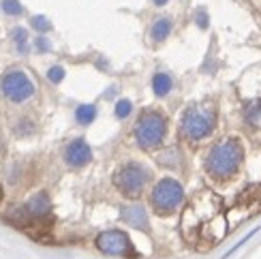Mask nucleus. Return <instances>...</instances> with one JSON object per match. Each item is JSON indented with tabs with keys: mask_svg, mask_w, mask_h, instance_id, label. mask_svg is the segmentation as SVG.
Listing matches in <instances>:
<instances>
[{
	"mask_svg": "<svg viewBox=\"0 0 261 259\" xmlns=\"http://www.w3.org/2000/svg\"><path fill=\"white\" fill-rule=\"evenodd\" d=\"M259 229H261V227H255V229H251V231H248V234H246V236H244V238H242V240H240V242H238V244H236V246H231V249H229V251H227V253H225V255H223V259H227V257H231V255H233V253H236V251H238V249H240V246H244V244H246V242H248V240H251V238H253V236H255V234H257V231H259Z\"/></svg>",
	"mask_w": 261,
	"mask_h": 259,
	"instance_id": "6ab92c4d",
	"label": "nucleus"
},
{
	"mask_svg": "<svg viewBox=\"0 0 261 259\" xmlns=\"http://www.w3.org/2000/svg\"><path fill=\"white\" fill-rule=\"evenodd\" d=\"M148 182V171L139 163H126L114 174V185L124 197L135 199L144 193V187Z\"/></svg>",
	"mask_w": 261,
	"mask_h": 259,
	"instance_id": "39448f33",
	"label": "nucleus"
},
{
	"mask_svg": "<svg viewBox=\"0 0 261 259\" xmlns=\"http://www.w3.org/2000/svg\"><path fill=\"white\" fill-rule=\"evenodd\" d=\"M30 26H32V30H37L39 35H45V32L51 30V21L45 15H32L30 17Z\"/></svg>",
	"mask_w": 261,
	"mask_h": 259,
	"instance_id": "2eb2a0df",
	"label": "nucleus"
},
{
	"mask_svg": "<svg viewBox=\"0 0 261 259\" xmlns=\"http://www.w3.org/2000/svg\"><path fill=\"white\" fill-rule=\"evenodd\" d=\"M11 41L17 45V51L19 54H26L28 51V32H26V28L15 26L13 30H11Z\"/></svg>",
	"mask_w": 261,
	"mask_h": 259,
	"instance_id": "4468645a",
	"label": "nucleus"
},
{
	"mask_svg": "<svg viewBox=\"0 0 261 259\" xmlns=\"http://www.w3.org/2000/svg\"><path fill=\"white\" fill-rule=\"evenodd\" d=\"M167 135V118L161 112L148 110L139 116L137 126H135V142L139 148L152 150L163 144V139Z\"/></svg>",
	"mask_w": 261,
	"mask_h": 259,
	"instance_id": "f03ea898",
	"label": "nucleus"
},
{
	"mask_svg": "<svg viewBox=\"0 0 261 259\" xmlns=\"http://www.w3.org/2000/svg\"><path fill=\"white\" fill-rule=\"evenodd\" d=\"M130 112H133V103H130L128 99H120V101L116 103L114 114H116L118 120H124V118H128V116H130Z\"/></svg>",
	"mask_w": 261,
	"mask_h": 259,
	"instance_id": "dca6fc26",
	"label": "nucleus"
},
{
	"mask_svg": "<svg viewBox=\"0 0 261 259\" xmlns=\"http://www.w3.org/2000/svg\"><path fill=\"white\" fill-rule=\"evenodd\" d=\"M64 75H67V73H64V69L60 67V64H54V67L47 69V80L51 84H60L64 80Z\"/></svg>",
	"mask_w": 261,
	"mask_h": 259,
	"instance_id": "a211bd4d",
	"label": "nucleus"
},
{
	"mask_svg": "<svg viewBox=\"0 0 261 259\" xmlns=\"http://www.w3.org/2000/svg\"><path fill=\"white\" fill-rule=\"evenodd\" d=\"M169 3V0H152V5H154V7H165Z\"/></svg>",
	"mask_w": 261,
	"mask_h": 259,
	"instance_id": "4be33fe9",
	"label": "nucleus"
},
{
	"mask_svg": "<svg viewBox=\"0 0 261 259\" xmlns=\"http://www.w3.org/2000/svg\"><path fill=\"white\" fill-rule=\"evenodd\" d=\"M0 201H3V187H0Z\"/></svg>",
	"mask_w": 261,
	"mask_h": 259,
	"instance_id": "5701e85b",
	"label": "nucleus"
},
{
	"mask_svg": "<svg viewBox=\"0 0 261 259\" xmlns=\"http://www.w3.org/2000/svg\"><path fill=\"white\" fill-rule=\"evenodd\" d=\"M35 49L37 51H43V54H45V51H49L51 49V43H49V39H45V37H37L35 39Z\"/></svg>",
	"mask_w": 261,
	"mask_h": 259,
	"instance_id": "412c9836",
	"label": "nucleus"
},
{
	"mask_svg": "<svg viewBox=\"0 0 261 259\" xmlns=\"http://www.w3.org/2000/svg\"><path fill=\"white\" fill-rule=\"evenodd\" d=\"M152 90H154L156 96H167L171 90H173V80L169 73H154V77H152Z\"/></svg>",
	"mask_w": 261,
	"mask_h": 259,
	"instance_id": "f8f14e48",
	"label": "nucleus"
},
{
	"mask_svg": "<svg viewBox=\"0 0 261 259\" xmlns=\"http://www.w3.org/2000/svg\"><path fill=\"white\" fill-rule=\"evenodd\" d=\"M120 219L135 229H148V214L141 206H124L120 208Z\"/></svg>",
	"mask_w": 261,
	"mask_h": 259,
	"instance_id": "9d476101",
	"label": "nucleus"
},
{
	"mask_svg": "<svg viewBox=\"0 0 261 259\" xmlns=\"http://www.w3.org/2000/svg\"><path fill=\"white\" fill-rule=\"evenodd\" d=\"M75 120L77 124L82 126H88L96 120V107L94 105H80L77 110H75Z\"/></svg>",
	"mask_w": 261,
	"mask_h": 259,
	"instance_id": "ddd939ff",
	"label": "nucleus"
},
{
	"mask_svg": "<svg viewBox=\"0 0 261 259\" xmlns=\"http://www.w3.org/2000/svg\"><path fill=\"white\" fill-rule=\"evenodd\" d=\"M3 11L11 17H17L24 13V7H21L19 0H3Z\"/></svg>",
	"mask_w": 261,
	"mask_h": 259,
	"instance_id": "f3484780",
	"label": "nucleus"
},
{
	"mask_svg": "<svg viewBox=\"0 0 261 259\" xmlns=\"http://www.w3.org/2000/svg\"><path fill=\"white\" fill-rule=\"evenodd\" d=\"M214 126H216V112L212 107L195 105L182 114V122H180L182 135L193 139V142L208 137L214 131Z\"/></svg>",
	"mask_w": 261,
	"mask_h": 259,
	"instance_id": "7ed1b4c3",
	"label": "nucleus"
},
{
	"mask_svg": "<svg viewBox=\"0 0 261 259\" xmlns=\"http://www.w3.org/2000/svg\"><path fill=\"white\" fill-rule=\"evenodd\" d=\"M96 249L112 257H126V259L137 257V251L133 242H130L128 234L122 229H110L99 234L96 236Z\"/></svg>",
	"mask_w": 261,
	"mask_h": 259,
	"instance_id": "423d86ee",
	"label": "nucleus"
},
{
	"mask_svg": "<svg viewBox=\"0 0 261 259\" xmlns=\"http://www.w3.org/2000/svg\"><path fill=\"white\" fill-rule=\"evenodd\" d=\"M0 90H3V94L11 103H24L35 94V84L30 82V77L24 71L13 69V71H7L3 75Z\"/></svg>",
	"mask_w": 261,
	"mask_h": 259,
	"instance_id": "0eeeda50",
	"label": "nucleus"
},
{
	"mask_svg": "<svg viewBox=\"0 0 261 259\" xmlns=\"http://www.w3.org/2000/svg\"><path fill=\"white\" fill-rule=\"evenodd\" d=\"M195 21H197V26L201 30H205V28L210 26V17H208V13H205V9H197V11H195Z\"/></svg>",
	"mask_w": 261,
	"mask_h": 259,
	"instance_id": "aec40b11",
	"label": "nucleus"
},
{
	"mask_svg": "<svg viewBox=\"0 0 261 259\" xmlns=\"http://www.w3.org/2000/svg\"><path fill=\"white\" fill-rule=\"evenodd\" d=\"M24 210L28 212V217L32 221H47L49 219V210H51V203H49L47 193H37L32 199H28Z\"/></svg>",
	"mask_w": 261,
	"mask_h": 259,
	"instance_id": "1a4fd4ad",
	"label": "nucleus"
},
{
	"mask_svg": "<svg viewBox=\"0 0 261 259\" xmlns=\"http://www.w3.org/2000/svg\"><path fill=\"white\" fill-rule=\"evenodd\" d=\"M171 28H173L171 17H156L150 26V41L152 43H163L171 35Z\"/></svg>",
	"mask_w": 261,
	"mask_h": 259,
	"instance_id": "9b49d317",
	"label": "nucleus"
},
{
	"mask_svg": "<svg viewBox=\"0 0 261 259\" xmlns=\"http://www.w3.org/2000/svg\"><path fill=\"white\" fill-rule=\"evenodd\" d=\"M240 163H242V146L238 144V139H225V142L216 144L205 157V171L212 178L227 180L240 169Z\"/></svg>",
	"mask_w": 261,
	"mask_h": 259,
	"instance_id": "f257e3e1",
	"label": "nucleus"
},
{
	"mask_svg": "<svg viewBox=\"0 0 261 259\" xmlns=\"http://www.w3.org/2000/svg\"><path fill=\"white\" fill-rule=\"evenodd\" d=\"M184 199V189L178 180L173 178H163L159 180L150 193V206L156 214L165 217V214L176 212L178 206Z\"/></svg>",
	"mask_w": 261,
	"mask_h": 259,
	"instance_id": "20e7f679",
	"label": "nucleus"
},
{
	"mask_svg": "<svg viewBox=\"0 0 261 259\" xmlns=\"http://www.w3.org/2000/svg\"><path fill=\"white\" fill-rule=\"evenodd\" d=\"M92 161V150L90 146L86 144V139H73V142L64 148V163H67L69 167H75L80 169L84 165H88Z\"/></svg>",
	"mask_w": 261,
	"mask_h": 259,
	"instance_id": "6e6552de",
	"label": "nucleus"
}]
</instances>
